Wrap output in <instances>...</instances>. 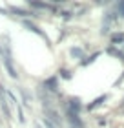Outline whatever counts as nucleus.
<instances>
[{
	"label": "nucleus",
	"instance_id": "6e6552de",
	"mask_svg": "<svg viewBox=\"0 0 124 128\" xmlns=\"http://www.w3.org/2000/svg\"><path fill=\"white\" fill-rule=\"evenodd\" d=\"M111 42H113V44L124 42V33H115V35H111Z\"/></svg>",
	"mask_w": 124,
	"mask_h": 128
},
{
	"label": "nucleus",
	"instance_id": "f03ea898",
	"mask_svg": "<svg viewBox=\"0 0 124 128\" xmlns=\"http://www.w3.org/2000/svg\"><path fill=\"white\" fill-rule=\"evenodd\" d=\"M66 115H68V121L71 123L73 128H84V123L79 119V114H73V112H68L66 110Z\"/></svg>",
	"mask_w": 124,
	"mask_h": 128
},
{
	"label": "nucleus",
	"instance_id": "9b49d317",
	"mask_svg": "<svg viewBox=\"0 0 124 128\" xmlns=\"http://www.w3.org/2000/svg\"><path fill=\"white\" fill-rule=\"evenodd\" d=\"M117 11H119V15L124 18V2H119V4H117Z\"/></svg>",
	"mask_w": 124,
	"mask_h": 128
},
{
	"label": "nucleus",
	"instance_id": "423d86ee",
	"mask_svg": "<svg viewBox=\"0 0 124 128\" xmlns=\"http://www.w3.org/2000/svg\"><path fill=\"white\" fill-rule=\"evenodd\" d=\"M46 88H48V90H51V92H55V90L58 88L57 77H51V79H48V80H46Z\"/></svg>",
	"mask_w": 124,
	"mask_h": 128
},
{
	"label": "nucleus",
	"instance_id": "39448f33",
	"mask_svg": "<svg viewBox=\"0 0 124 128\" xmlns=\"http://www.w3.org/2000/svg\"><path fill=\"white\" fill-rule=\"evenodd\" d=\"M106 99H108V95H100L99 99H95V101H93L91 104H88V110H95L97 106H100V104H102Z\"/></svg>",
	"mask_w": 124,
	"mask_h": 128
},
{
	"label": "nucleus",
	"instance_id": "0eeeda50",
	"mask_svg": "<svg viewBox=\"0 0 124 128\" xmlns=\"http://www.w3.org/2000/svg\"><path fill=\"white\" fill-rule=\"evenodd\" d=\"M108 53L110 55H113V57H117V59H121V60H124V53L121 50H115V48H108Z\"/></svg>",
	"mask_w": 124,
	"mask_h": 128
},
{
	"label": "nucleus",
	"instance_id": "f8f14e48",
	"mask_svg": "<svg viewBox=\"0 0 124 128\" xmlns=\"http://www.w3.org/2000/svg\"><path fill=\"white\" fill-rule=\"evenodd\" d=\"M97 57H99V53H93V55H91V57H90V59H88V60H82V64H84V66H86V64H90V62H93V60L97 59Z\"/></svg>",
	"mask_w": 124,
	"mask_h": 128
},
{
	"label": "nucleus",
	"instance_id": "1a4fd4ad",
	"mask_svg": "<svg viewBox=\"0 0 124 128\" xmlns=\"http://www.w3.org/2000/svg\"><path fill=\"white\" fill-rule=\"evenodd\" d=\"M69 53H71L73 57H77V59H82V57H84V51H82L80 48H71V50H69Z\"/></svg>",
	"mask_w": 124,
	"mask_h": 128
},
{
	"label": "nucleus",
	"instance_id": "f257e3e1",
	"mask_svg": "<svg viewBox=\"0 0 124 128\" xmlns=\"http://www.w3.org/2000/svg\"><path fill=\"white\" fill-rule=\"evenodd\" d=\"M0 106H2V112L5 117H11V110L7 106V99H5V90H4V86L0 84Z\"/></svg>",
	"mask_w": 124,
	"mask_h": 128
},
{
	"label": "nucleus",
	"instance_id": "9d476101",
	"mask_svg": "<svg viewBox=\"0 0 124 128\" xmlns=\"http://www.w3.org/2000/svg\"><path fill=\"white\" fill-rule=\"evenodd\" d=\"M31 6H35V8H38V9H55L53 6L44 4V2H31Z\"/></svg>",
	"mask_w": 124,
	"mask_h": 128
},
{
	"label": "nucleus",
	"instance_id": "ddd939ff",
	"mask_svg": "<svg viewBox=\"0 0 124 128\" xmlns=\"http://www.w3.org/2000/svg\"><path fill=\"white\" fill-rule=\"evenodd\" d=\"M60 73H62V77H64V79H69V77H71V73H69L68 70H62Z\"/></svg>",
	"mask_w": 124,
	"mask_h": 128
},
{
	"label": "nucleus",
	"instance_id": "20e7f679",
	"mask_svg": "<svg viewBox=\"0 0 124 128\" xmlns=\"http://www.w3.org/2000/svg\"><path fill=\"white\" fill-rule=\"evenodd\" d=\"M80 108H82V104H80L79 99H69V102H68V112L79 114V112H80Z\"/></svg>",
	"mask_w": 124,
	"mask_h": 128
},
{
	"label": "nucleus",
	"instance_id": "7ed1b4c3",
	"mask_svg": "<svg viewBox=\"0 0 124 128\" xmlns=\"http://www.w3.org/2000/svg\"><path fill=\"white\" fill-rule=\"evenodd\" d=\"M22 26L27 28L29 31H33V33H37V35H40V37H44V38H46V33H44L42 30H40L38 26H35L33 22H29V20H22Z\"/></svg>",
	"mask_w": 124,
	"mask_h": 128
}]
</instances>
